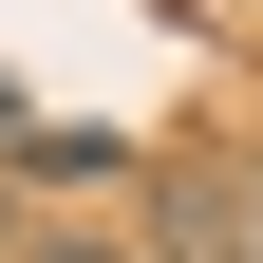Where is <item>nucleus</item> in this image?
Instances as JSON below:
<instances>
[{"label": "nucleus", "mask_w": 263, "mask_h": 263, "mask_svg": "<svg viewBox=\"0 0 263 263\" xmlns=\"http://www.w3.org/2000/svg\"><path fill=\"white\" fill-rule=\"evenodd\" d=\"M19 263H132V245H94V226H57V245H19Z\"/></svg>", "instance_id": "obj_1"}, {"label": "nucleus", "mask_w": 263, "mask_h": 263, "mask_svg": "<svg viewBox=\"0 0 263 263\" xmlns=\"http://www.w3.org/2000/svg\"><path fill=\"white\" fill-rule=\"evenodd\" d=\"M0 151H19V94H0Z\"/></svg>", "instance_id": "obj_2"}, {"label": "nucleus", "mask_w": 263, "mask_h": 263, "mask_svg": "<svg viewBox=\"0 0 263 263\" xmlns=\"http://www.w3.org/2000/svg\"><path fill=\"white\" fill-rule=\"evenodd\" d=\"M0 263H19V207H0Z\"/></svg>", "instance_id": "obj_3"}]
</instances>
